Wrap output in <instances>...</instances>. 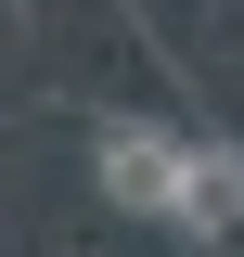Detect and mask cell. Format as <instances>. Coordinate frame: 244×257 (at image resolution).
<instances>
[{
    "instance_id": "1",
    "label": "cell",
    "mask_w": 244,
    "mask_h": 257,
    "mask_svg": "<svg viewBox=\"0 0 244 257\" xmlns=\"http://www.w3.org/2000/svg\"><path fill=\"white\" fill-rule=\"evenodd\" d=\"M103 180H116L129 206H167V219H193V231L244 219V167H218V155H167V142H116V155H103Z\"/></svg>"
}]
</instances>
